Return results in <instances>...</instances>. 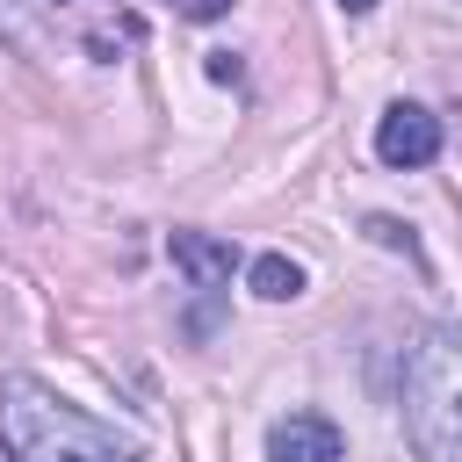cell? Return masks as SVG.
Instances as JSON below:
<instances>
[{"label":"cell","instance_id":"1","mask_svg":"<svg viewBox=\"0 0 462 462\" xmlns=\"http://www.w3.org/2000/svg\"><path fill=\"white\" fill-rule=\"evenodd\" d=\"M0 448H7V462H144V448L130 433L65 404L36 375L0 383Z\"/></svg>","mask_w":462,"mask_h":462},{"label":"cell","instance_id":"2","mask_svg":"<svg viewBox=\"0 0 462 462\" xmlns=\"http://www.w3.org/2000/svg\"><path fill=\"white\" fill-rule=\"evenodd\" d=\"M404 433L419 462H462V332H426L404 354Z\"/></svg>","mask_w":462,"mask_h":462},{"label":"cell","instance_id":"3","mask_svg":"<svg viewBox=\"0 0 462 462\" xmlns=\"http://www.w3.org/2000/svg\"><path fill=\"white\" fill-rule=\"evenodd\" d=\"M375 159L383 166H433L440 159V116L419 108V101H390L383 123H375Z\"/></svg>","mask_w":462,"mask_h":462},{"label":"cell","instance_id":"4","mask_svg":"<svg viewBox=\"0 0 462 462\" xmlns=\"http://www.w3.org/2000/svg\"><path fill=\"white\" fill-rule=\"evenodd\" d=\"M267 462H339V426L325 411H289L267 426Z\"/></svg>","mask_w":462,"mask_h":462},{"label":"cell","instance_id":"5","mask_svg":"<svg viewBox=\"0 0 462 462\" xmlns=\"http://www.w3.org/2000/svg\"><path fill=\"white\" fill-rule=\"evenodd\" d=\"M166 253H173V267H180L195 289H224V282H231V267H238V253H231L224 238H209V231H173V238H166Z\"/></svg>","mask_w":462,"mask_h":462},{"label":"cell","instance_id":"6","mask_svg":"<svg viewBox=\"0 0 462 462\" xmlns=\"http://www.w3.org/2000/svg\"><path fill=\"white\" fill-rule=\"evenodd\" d=\"M253 296H267V303L303 296V267H296V260H282V253H260V260H253Z\"/></svg>","mask_w":462,"mask_h":462},{"label":"cell","instance_id":"7","mask_svg":"<svg viewBox=\"0 0 462 462\" xmlns=\"http://www.w3.org/2000/svg\"><path fill=\"white\" fill-rule=\"evenodd\" d=\"M173 7H180V14H188V22H217V14H224V7H231V0H173Z\"/></svg>","mask_w":462,"mask_h":462},{"label":"cell","instance_id":"8","mask_svg":"<svg viewBox=\"0 0 462 462\" xmlns=\"http://www.w3.org/2000/svg\"><path fill=\"white\" fill-rule=\"evenodd\" d=\"M339 7H346V14H368V7H375V0H339Z\"/></svg>","mask_w":462,"mask_h":462}]
</instances>
